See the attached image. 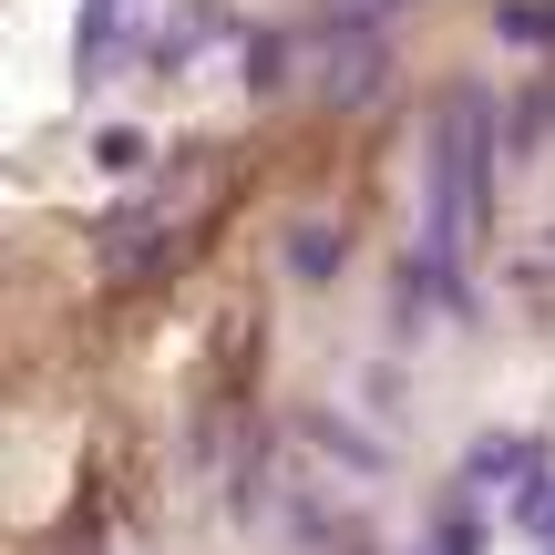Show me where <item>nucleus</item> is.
Segmentation results:
<instances>
[{
  "mask_svg": "<svg viewBox=\"0 0 555 555\" xmlns=\"http://www.w3.org/2000/svg\"><path fill=\"white\" fill-rule=\"evenodd\" d=\"M483 206V93H463L442 114V176H433V247H453Z\"/></svg>",
  "mask_w": 555,
  "mask_h": 555,
  "instance_id": "1",
  "label": "nucleus"
},
{
  "mask_svg": "<svg viewBox=\"0 0 555 555\" xmlns=\"http://www.w3.org/2000/svg\"><path fill=\"white\" fill-rule=\"evenodd\" d=\"M515 474H535V442H515V433H494L474 453V483H515Z\"/></svg>",
  "mask_w": 555,
  "mask_h": 555,
  "instance_id": "2",
  "label": "nucleus"
},
{
  "mask_svg": "<svg viewBox=\"0 0 555 555\" xmlns=\"http://www.w3.org/2000/svg\"><path fill=\"white\" fill-rule=\"evenodd\" d=\"M494 31H504V41H525V52H545V41H555V0H504Z\"/></svg>",
  "mask_w": 555,
  "mask_h": 555,
  "instance_id": "3",
  "label": "nucleus"
},
{
  "mask_svg": "<svg viewBox=\"0 0 555 555\" xmlns=\"http://www.w3.org/2000/svg\"><path fill=\"white\" fill-rule=\"evenodd\" d=\"M288 268L298 278H330L339 268V227H298V237H288Z\"/></svg>",
  "mask_w": 555,
  "mask_h": 555,
  "instance_id": "4",
  "label": "nucleus"
},
{
  "mask_svg": "<svg viewBox=\"0 0 555 555\" xmlns=\"http://www.w3.org/2000/svg\"><path fill=\"white\" fill-rule=\"evenodd\" d=\"M483 535H474V515H453V525H442V555H474Z\"/></svg>",
  "mask_w": 555,
  "mask_h": 555,
  "instance_id": "5",
  "label": "nucleus"
}]
</instances>
